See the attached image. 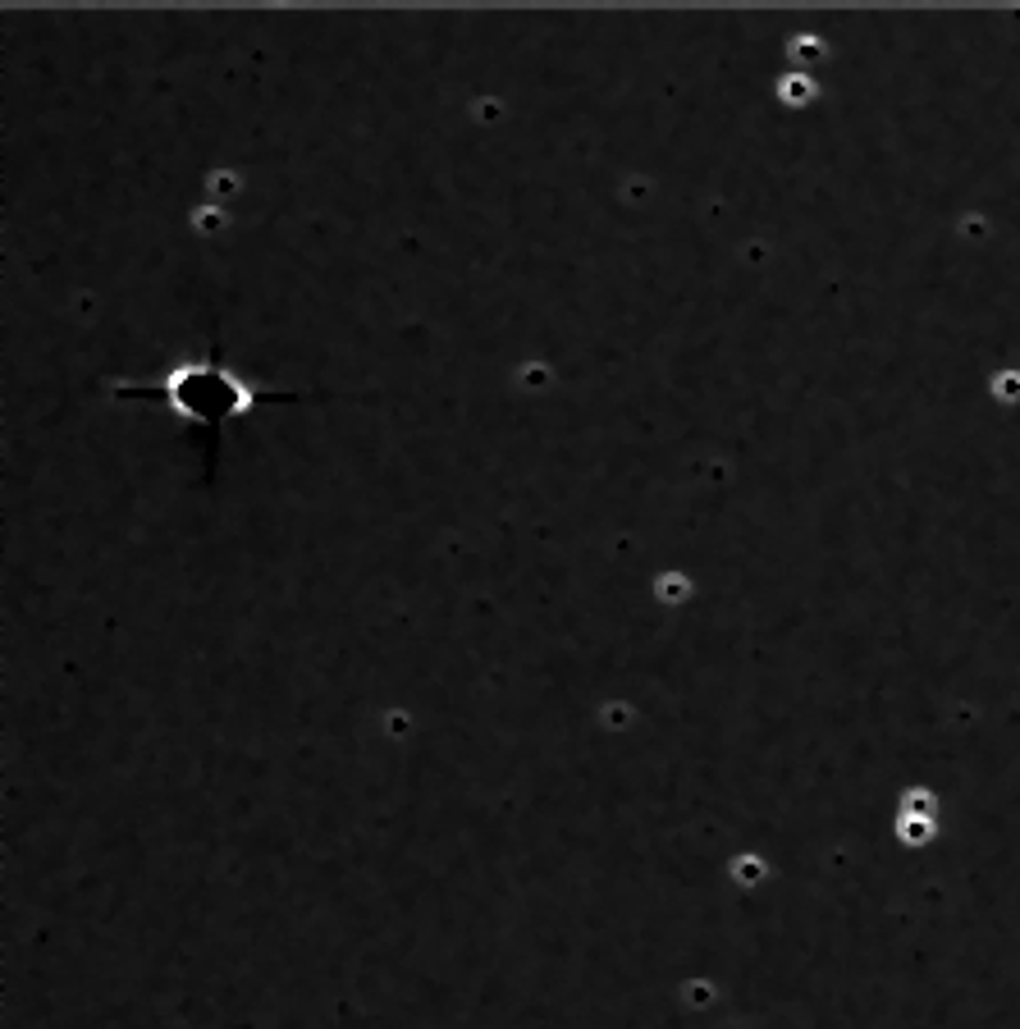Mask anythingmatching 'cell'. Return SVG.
<instances>
[{"label":"cell","mask_w":1020,"mask_h":1029,"mask_svg":"<svg viewBox=\"0 0 1020 1029\" xmlns=\"http://www.w3.org/2000/svg\"><path fill=\"white\" fill-rule=\"evenodd\" d=\"M124 393H156L165 407H175L179 417L198 422L206 430H221L238 417H248L256 403H266V393L248 385L238 371H229L225 362L202 357V362H179L165 380H147V385H128Z\"/></svg>","instance_id":"cell-1"}]
</instances>
